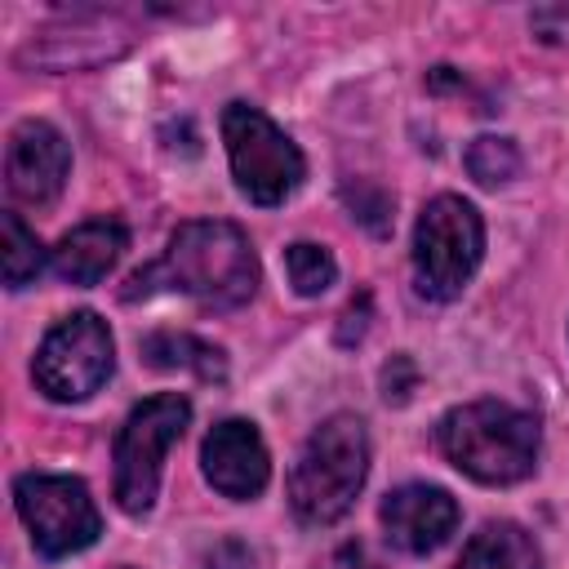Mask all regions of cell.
Masks as SVG:
<instances>
[{"instance_id": "6da1fadb", "label": "cell", "mask_w": 569, "mask_h": 569, "mask_svg": "<svg viewBox=\"0 0 569 569\" xmlns=\"http://www.w3.org/2000/svg\"><path fill=\"white\" fill-rule=\"evenodd\" d=\"M156 289H173V293L196 298L200 307L227 311V307H240V302L253 298L258 258H253V249H249V240L236 222L196 218V222H182L169 236V249H164L160 262L138 267L129 276L120 298L133 302V298H147Z\"/></svg>"}, {"instance_id": "7a4b0ae2", "label": "cell", "mask_w": 569, "mask_h": 569, "mask_svg": "<svg viewBox=\"0 0 569 569\" xmlns=\"http://www.w3.org/2000/svg\"><path fill=\"white\" fill-rule=\"evenodd\" d=\"M436 440L445 458L480 485H516L538 467L533 413L502 400H471L440 418Z\"/></svg>"}, {"instance_id": "3957f363", "label": "cell", "mask_w": 569, "mask_h": 569, "mask_svg": "<svg viewBox=\"0 0 569 569\" xmlns=\"http://www.w3.org/2000/svg\"><path fill=\"white\" fill-rule=\"evenodd\" d=\"M369 476V436L356 413L325 418L289 471V507L302 525H333L351 511Z\"/></svg>"}, {"instance_id": "277c9868", "label": "cell", "mask_w": 569, "mask_h": 569, "mask_svg": "<svg viewBox=\"0 0 569 569\" xmlns=\"http://www.w3.org/2000/svg\"><path fill=\"white\" fill-rule=\"evenodd\" d=\"M485 253V222L471 200L436 196L413 227V280L431 302H449L467 289Z\"/></svg>"}, {"instance_id": "5b68a950", "label": "cell", "mask_w": 569, "mask_h": 569, "mask_svg": "<svg viewBox=\"0 0 569 569\" xmlns=\"http://www.w3.org/2000/svg\"><path fill=\"white\" fill-rule=\"evenodd\" d=\"M222 142L236 187L253 204H284L302 182V151L293 138L249 102H227Z\"/></svg>"}, {"instance_id": "8992f818", "label": "cell", "mask_w": 569, "mask_h": 569, "mask_svg": "<svg viewBox=\"0 0 569 569\" xmlns=\"http://www.w3.org/2000/svg\"><path fill=\"white\" fill-rule=\"evenodd\" d=\"M191 405L178 391L151 396L129 409L120 436H116V502L124 516H147L160 489V462L169 445L187 431Z\"/></svg>"}, {"instance_id": "52a82bcc", "label": "cell", "mask_w": 569, "mask_h": 569, "mask_svg": "<svg viewBox=\"0 0 569 569\" xmlns=\"http://www.w3.org/2000/svg\"><path fill=\"white\" fill-rule=\"evenodd\" d=\"M18 516L44 560L76 556L98 542L102 516L89 498V485L76 476H49V471H27L13 485Z\"/></svg>"}, {"instance_id": "ba28073f", "label": "cell", "mask_w": 569, "mask_h": 569, "mask_svg": "<svg viewBox=\"0 0 569 569\" xmlns=\"http://www.w3.org/2000/svg\"><path fill=\"white\" fill-rule=\"evenodd\" d=\"M111 365H116V342L107 320L93 311H71L44 333L31 373L49 400L71 405L93 396L111 378Z\"/></svg>"}, {"instance_id": "9c48e42d", "label": "cell", "mask_w": 569, "mask_h": 569, "mask_svg": "<svg viewBox=\"0 0 569 569\" xmlns=\"http://www.w3.org/2000/svg\"><path fill=\"white\" fill-rule=\"evenodd\" d=\"M129 44H133V27L120 13L80 9L58 22H44L27 40L22 62H36L40 71H89V67L116 62Z\"/></svg>"}, {"instance_id": "30bf717a", "label": "cell", "mask_w": 569, "mask_h": 569, "mask_svg": "<svg viewBox=\"0 0 569 569\" xmlns=\"http://www.w3.org/2000/svg\"><path fill=\"white\" fill-rule=\"evenodd\" d=\"M71 173V151L67 138L49 124V120H22L9 133V151H4V182L9 196L22 204H53L67 187Z\"/></svg>"}, {"instance_id": "8fae6325", "label": "cell", "mask_w": 569, "mask_h": 569, "mask_svg": "<svg viewBox=\"0 0 569 569\" xmlns=\"http://www.w3.org/2000/svg\"><path fill=\"white\" fill-rule=\"evenodd\" d=\"M200 467H204V480L222 493V498H258L267 489V476H271V458H267V445L258 436L253 422L244 418H227L218 422L204 445H200Z\"/></svg>"}, {"instance_id": "7c38bea8", "label": "cell", "mask_w": 569, "mask_h": 569, "mask_svg": "<svg viewBox=\"0 0 569 569\" xmlns=\"http://www.w3.org/2000/svg\"><path fill=\"white\" fill-rule=\"evenodd\" d=\"M382 529L391 547L427 556L458 529V502L436 485H400L382 498Z\"/></svg>"}, {"instance_id": "4fadbf2b", "label": "cell", "mask_w": 569, "mask_h": 569, "mask_svg": "<svg viewBox=\"0 0 569 569\" xmlns=\"http://www.w3.org/2000/svg\"><path fill=\"white\" fill-rule=\"evenodd\" d=\"M129 244V231L116 222V218H93V222H80L76 231H67L53 249V271L71 284H98L116 258L124 253Z\"/></svg>"}, {"instance_id": "5bb4252c", "label": "cell", "mask_w": 569, "mask_h": 569, "mask_svg": "<svg viewBox=\"0 0 569 569\" xmlns=\"http://www.w3.org/2000/svg\"><path fill=\"white\" fill-rule=\"evenodd\" d=\"M453 569H542V556L520 525L493 520L480 533H471Z\"/></svg>"}, {"instance_id": "9a60e30c", "label": "cell", "mask_w": 569, "mask_h": 569, "mask_svg": "<svg viewBox=\"0 0 569 569\" xmlns=\"http://www.w3.org/2000/svg\"><path fill=\"white\" fill-rule=\"evenodd\" d=\"M142 360L151 369H187L204 382H218L227 373V356L213 342H204L196 333H173V329L142 338Z\"/></svg>"}, {"instance_id": "2e32d148", "label": "cell", "mask_w": 569, "mask_h": 569, "mask_svg": "<svg viewBox=\"0 0 569 569\" xmlns=\"http://www.w3.org/2000/svg\"><path fill=\"white\" fill-rule=\"evenodd\" d=\"M0 262H4V284L9 289L31 284L40 276V267H44V249H40L36 231L18 213L0 218Z\"/></svg>"}, {"instance_id": "e0dca14e", "label": "cell", "mask_w": 569, "mask_h": 569, "mask_svg": "<svg viewBox=\"0 0 569 569\" xmlns=\"http://www.w3.org/2000/svg\"><path fill=\"white\" fill-rule=\"evenodd\" d=\"M284 271H289V284L302 293V298H320L333 280H338V262L325 244H311V240H298L284 249Z\"/></svg>"}, {"instance_id": "ac0fdd59", "label": "cell", "mask_w": 569, "mask_h": 569, "mask_svg": "<svg viewBox=\"0 0 569 569\" xmlns=\"http://www.w3.org/2000/svg\"><path fill=\"white\" fill-rule=\"evenodd\" d=\"M467 173L480 182V187H502L520 173V151L511 138H498V133H485L467 147Z\"/></svg>"}, {"instance_id": "d6986e66", "label": "cell", "mask_w": 569, "mask_h": 569, "mask_svg": "<svg viewBox=\"0 0 569 569\" xmlns=\"http://www.w3.org/2000/svg\"><path fill=\"white\" fill-rule=\"evenodd\" d=\"M529 27L547 44H569V4H542V9H533Z\"/></svg>"}, {"instance_id": "ffe728a7", "label": "cell", "mask_w": 569, "mask_h": 569, "mask_svg": "<svg viewBox=\"0 0 569 569\" xmlns=\"http://www.w3.org/2000/svg\"><path fill=\"white\" fill-rule=\"evenodd\" d=\"M413 382H418L413 360H409V356H391V365L382 369V396H387L391 405H405L409 391H413Z\"/></svg>"}, {"instance_id": "44dd1931", "label": "cell", "mask_w": 569, "mask_h": 569, "mask_svg": "<svg viewBox=\"0 0 569 569\" xmlns=\"http://www.w3.org/2000/svg\"><path fill=\"white\" fill-rule=\"evenodd\" d=\"M365 320H369V298L360 293V302H351V307L342 311V325H338V342H342V347L360 342V338H365Z\"/></svg>"}, {"instance_id": "7402d4cb", "label": "cell", "mask_w": 569, "mask_h": 569, "mask_svg": "<svg viewBox=\"0 0 569 569\" xmlns=\"http://www.w3.org/2000/svg\"><path fill=\"white\" fill-rule=\"evenodd\" d=\"M204 565H209V569H249V551H244L240 542H218Z\"/></svg>"}, {"instance_id": "603a6c76", "label": "cell", "mask_w": 569, "mask_h": 569, "mask_svg": "<svg viewBox=\"0 0 569 569\" xmlns=\"http://www.w3.org/2000/svg\"><path fill=\"white\" fill-rule=\"evenodd\" d=\"M329 569H369V565H365V551H360V547H342V551L329 560Z\"/></svg>"}]
</instances>
